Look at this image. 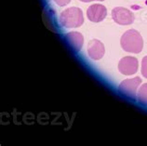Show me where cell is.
<instances>
[{"instance_id":"6da1fadb","label":"cell","mask_w":147,"mask_h":146,"mask_svg":"<svg viewBox=\"0 0 147 146\" xmlns=\"http://www.w3.org/2000/svg\"><path fill=\"white\" fill-rule=\"evenodd\" d=\"M120 44L125 51L129 53H139L144 48V39L138 31L130 29L123 34L120 39Z\"/></svg>"},{"instance_id":"7a4b0ae2","label":"cell","mask_w":147,"mask_h":146,"mask_svg":"<svg viewBox=\"0 0 147 146\" xmlns=\"http://www.w3.org/2000/svg\"><path fill=\"white\" fill-rule=\"evenodd\" d=\"M61 24L65 28L80 27L84 22L83 12L79 7H72L63 11L60 16Z\"/></svg>"},{"instance_id":"3957f363","label":"cell","mask_w":147,"mask_h":146,"mask_svg":"<svg viewBox=\"0 0 147 146\" xmlns=\"http://www.w3.org/2000/svg\"><path fill=\"white\" fill-rule=\"evenodd\" d=\"M142 84V79L139 76H136L134 78H129L125 79L121 82L118 88L119 91L122 94H124L126 97L129 98L131 100H134L137 97L138 87Z\"/></svg>"},{"instance_id":"277c9868","label":"cell","mask_w":147,"mask_h":146,"mask_svg":"<svg viewBox=\"0 0 147 146\" xmlns=\"http://www.w3.org/2000/svg\"><path fill=\"white\" fill-rule=\"evenodd\" d=\"M112 18L115 22L120 25H129L134 22V14L123 7H117L112 10Z\"/></svg>"},{"instance_id":"5b68a950","label":"cell","mask_w":147,"mask_h":146,"mask_svg":"<svg viewBox=\"0 0 147 146\" xmlns=\"http://www.w3.org/2000/svg\"><path fill=\"white\" fill-rule=\"evenodd\" d=\"M139 68V61L135 57L126 56L118 63V70L122 75H132L136 74Z\"/></svg>"},{"instance_id":"8992f818","label":"cell","mask_w":147,"mask_h":146,"mask_svg":"<svg viewBox=\"0 0 147 146\" xmlns=\"http://www.w3.org/2000/svg\"><path fill=\"white\" fill-rule=\"evenodd\" d=\"M87 16L88 20L92 22H100L103 21L107 16V9L103 5L94 4L88 9Z\"/></svg>"},{"instance_id":"52a82bcc","label":"cell","mask_w":147,"mask_h":146,"mask_svg":"<svg viewBox=\"0 0 147 146\" xmlns=\"http://www.w3.org/2000/svg\"><path fill=\"white\" fill-rule=\"evenodd\" d=\"M105 48H104L103 44L98 39H92L88 42V56L92 60L98 61L100 60L104 55Z\"/></svg>"},{"instance_id":"ba28073f","label":"cell","mask_w":147,"mask_h":146,"mask_svg":"<svg viewBox=\"0 0 147 146\" xmlns=\"http://www.w3.org/2000/svg\"><path fill=\"white\" fill-rule=\"evenodd\" d=\"M65 39H66L69 46L75 51L78 52L83 47L84 44V37L78 32H70L65 34Z\"/></svg>"},{"instance_id":"9c48e42d","label":"cell","mask_w":147,"mask_h":146,"mask_svg":"<svg viewBox=\"0 0 147 146\" xmlns=\"http://www.w3.org/2000/svg\"><path fill=\"white\" fill-rule=\"evenodd\" d=\"M137 100L142 105L147 106V83L142 84L137 92Z\"/></svg>"},{"instance_id":"30bf717a","label":"cell","mask_w":147,"mask_h":146,"mask_svg":"<svg viewBox=\"0 0 147 146\" xmlns=\"http://www.w3.org/2000/svg\"><path fill=\"white\" fill-rule=\"evenodd\" d=\"M142 75L147 78V56L144 57V59L142 61Z\"/></svg>"},{"instance_id":"8fae6325","label":"cell","mask_w":147,"mask_h":146,"mask_svg":"<svg viewBox=\"0 0 147 146\" xmlns=\"http://www.w3.org/2000/svg\"><path fill=\"white\" fill-rule=\"evenodd\" d=\"M53 1L55 2L58 6H60V7H64V6L68 5V4L70 3L71 0H53Z\"/></svg>"},{"instance_id":"7c38bea8","label":"cell","mask_w":147,"mask_h":146,"mask_svg":"<svg viewBox=\"0 0 147 146\" xmlns=\"http://www.w3.org/2000/svg\"><path fill=\"white\" fill-rule=\"evenodd\" d=\"M81 2L84 3H88V2H91V1H103V0H80Z\"/></svg>"}]
</instances>
